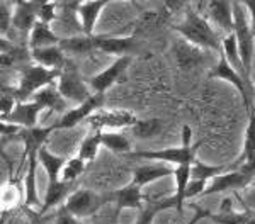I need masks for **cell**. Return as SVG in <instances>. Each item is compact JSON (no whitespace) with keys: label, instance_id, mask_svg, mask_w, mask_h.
<instances>
[{"label":"cell","instance_id":"obj_1","mask_svg":"<svg viewBox=\"0 0 255 224\" xmlns=\"http://www.w3.org/2000/svg\"><path fill=\"white\" fill-rule=\"evenodd\" d=\"M177 32L182 36L187 43L194 44L201 50L221 51V41L223 38L218 36L211 22L201 14L199 10H187L186 19L175 27Z\"/></svg>","mask_w":255,"mask_h":224},{"label":"cell","instance_id":"obj_2","mask_svg":"<svg viewBox=\"0 0 255 224\" xmlns=\"http://www.w3.org/2000/svg\"><path fill=\"white\" fill-rule=\"evenodd\" d=\"M61 72L58 70H49V68L39 67V65H32L27 67L22 73L20 85L15 90L19 102H27L29 97H34L39 90H43L48 85H53V81L60 78Z\"/></svg>","mask_w":255,"mask_h":224},{"label":"cell","instance_id":"obj_3","mask_svg":"<svg viewBox=\"0 0 255 224\" xmlns=\"http://www.w3.org/2000/svg\"><path fill=\"white\" fill-rule=\"evenodd\" d=\"M233 22H235V38L238 44V51L242 56V63H244L245 73L250 78V72H252V60H254V32L252 26L247 22V15L244 10V3L233 2Z\"/></svg>","mask_w":255,"mask_h":224},{"label":"cell","instance_id":"obj_4","mask_svg":"<svg viewBox=\"0 0 255 224\" xmlns=\"http://www.w3.org/2000/svg\"><path fill=\"white\" fill-rule=\"evenodd\" d=\"M109 199H114V194L97 195V194H94L92 190L79 189L68 195L63 209L72 216H75L77 219L90 218V216L96 214L106 202H109Z\"/></svg>","mask_w":255,"mask_h":224},{"label":"cell","instance_id":"obj_5","mask_svg":"<svg viewBox=\"0 0 255 224\" xmlns=\"http://www.w3.org/2000/svg\"><path fill=\"white\" fill-rule=\"evenodd\" d=\"M203 145V141L196 143L192 146H180V148H167V149H158V151H136L129 153L128 156L131 158H139V160H155V161H163V163H172V165H187V163L196 161V153L199 149V146Z\"/></svg>","mask_w":255,"mask_h":224},{"label":"cell","instance_id":"obj_6","mask_svg":"<svg viewBox=\"0 0 255 224\" xmlns=\"http://www.w3.org/2000/svg\"><path fill=\"white\" fill-rule=\"evenodd\" d=\"M254 182H255L254 175L245 172L242 166H238L237 170H232V166H230L228 172L218 175L216 178H213V180L208 183V187H206V190H204L203 195L220 194V192H226V190L238 192V190L250 187Z\"/></svg>","mask_w":255,"mask_h":224},{"label":"cell","instance_id":"obj_7","mask_svg":"<svg viewBox=\"0 0 255 224\" xmlns=\"http://www.w3.org/2000/svg\"><path fill=\"white\" fill-rule=\"evenodd\" d=\"M58 90L65 97V100H72L79 105L94 95V92H89V83H85L80 78L73 67H67L65 70H61L58 78Z\"/></svg>","mask_w":255,"mask_h":224},{"label":"cell","instance_id":"obj_8","mask_svg":"<svg viewBox=\"0 0 255 224\" xmlns=\"http://www.w3.org/2000/svg\"><path fill=\"white\" fill-rule=\"evenodd\" d=\"M209 76L211 78H223V80H228L230 83H233L237 87V90L240 92L242 99H244V104L245 107H252L254 104V88H252V83H247V81L242 78L238 73L233 70V67L228 63L226 60L225 53L220 51V61L215 65L211 72H209Z\"/></svg>","mask_w":255,"mask_h":224},{"label":"cell","instance_id":"obj_9","mask_svg":"<svg viewBox=\"0 0 255 224\" xmlns=\"http://www.w3.org/2000/svg\"><path fill=\"white\" fill-rule=\"evenodd\" d=\"M139 119L129 111H97L89 117L87 122L94 131H102L104 129H125L133 128Z\"/></svg>","mask_w":255,"mask_h":224},{"label":"cell","instance_id":"obj_10","mask_svg":"<svg viewBox=\"0 0 255 224\" xmlns=\"http://www.w3.org/2000/svg\"><path fill=\"white\" fill-rule=\"evenodd\" d=\"M203 10L201 14L206 17L209 22L216 24L225 36L233 34L235 31V22H233V3L232 2H199Z\"/></svg>","mask_w":255,"mask_h":224},{"label":"cell","instance_id":"obj_11","mask_svg":"<svg viewBox=\"0 0 255 224\" xmlns=\"http://www.w3.org/2000/svg\"><path fill=\"white\" fill-rule=\"evenodd\" d=\"M102 102H104V95H102V93H94V95L90 97L89 100H85L84 104L77 105L75 109H70L68 112H65L53 128L70 129L82 121H87L94 112H97V109L102 105Z\"/></svg>","mask_w":255,"mask_h":224},{"label":"cell","instance_id":"obj_12","mask_svg":"<svg viewBox=\"0 0 255 224\" xmlns=\"http://www.w3.org/2000/svg\"><path fill=\"white\" fill-rule=\"evenodd\" d=\"M129 61H131V58L128 55L121 56V58H118L113 65H109V67L106 68L104 72H101L99 75L92 76V78L87 81L89 87L92 88L94 93H102V95H104V92L108 90L111 85H113L114 81H116L119 76L123 75V72H125L126 68H128Z\"/></svg>","mask_w":255,"mask_h":224},{"label":"cell","instance_id":"obj_13","mask_svg":"<svg viewBox=\"0 0 255 224\" xmlns=\"http://www.w3.org/2000/svg\"><path fill=\"white\" fill-rule=\"evenodd\" d=\"M39 149H26V170L22 175L24 183V202L29 207H36L38 201V189H36V165H38Z\"/></svg>","mask_w":255,"mask_h":224},{"label":"cell","instance_id":"obj_14","mask_svg":"<svg viewBox=\"0 0 255 224\" xmlns=\"http://www.w3.org/2000/svg\"><path fill=\"white\" fill-rule=\"evenodd\" d=\"M43 111H44L43 105L34 100L19 102L17 107L14 109V112L10 114V117L7 121L19 126V128H22V129H32L38 124V117Z\"/></svg>","mask_w":255,"mask_h":224},{"label":"cell","instance_id":"obj_15","mask_svg":"<svg viewBox=\"0 0 255 224\" xmlns=\"http://www.w3.org/2000/svg\"><path fill=\"white\" fill-rule=\"evenodd\" d=\"M31 58L39 65V67L49 68V70H65L68 67L65 51L60 46L44 48V50H31Z\"/></svg>","mask_w":255,"mask_h":224},{"label":"cell","instance_id":"obj_16","mask_svg":"<svg viewBox=\"0 0 255 224\" xmlns=\"http://www.w3.org/2000/svg\"><path fill=\"white\" fill-rule=\"evenodd\" d=\"M134 46V41L131 38H113V36H94V48L108 55L126 56L125 53L131 51Z\"/></svg>","mask_w":255,"mask_h":224},{"label":"cell","instance_id":"obj_17","mask_svg":"<svg viewBox=\"0 0 255 224\" xmlns=\"http://www.w3.org/2000/svg\"><path fill=\"white\" fill-rule=\"evenodd\" d=\"M143 194L141 187L131 182L128 187H123L114 192V201L118 204V211L121 209H139L143 211Z\"/></svg>","mask_w":255,"mask_h":224},{"label":"cell","instance_id":"obj_18","mask_svg":"<svg viewBox=\"0 0 255 224\" xmlns=\"http://www.w3.org/2000/svg\"><path fill=\"white\" fill-rule=\"evenodd\" d=\"M175 172V166H168V165H145V166H138L134 170L133 175V183H136L138 187H143L150 182H155L158 178L163 177H170Z\"/></svg>","mask_w":255,"mask_h":224},{"label":"cell","instance_id":"obj_19","mask_svg":"<svg viewBox=\"0 0 255 224\" xmlns=\"http://www.w3.org/2000/svg\"><path fill=\"white\" fill-rule=\"evenodd\" d=\"M60 41L56 38V34L49 29V24L44 22H36L34 27L31 31L29 36V48L31 50H44V48H53L60 46Z\"/></svg>","mask_w":255,"mask_h":224},{"label":"cell","instance_id":"obj_20","mask_svg":"<svg viewBox=\"0 0 255 224\" xmlns=\"http://www.w3.org/2000/svg\"><path fill=\"white\" fill-rule=\"evenodd\" d=\"M106 2L104 0H97V2H80L77 15H79V22L82 24V29L84 34L92 36L94 26H96V20L101 14V10L104 9Z\"/></svg>","mask_w":255,"mask_h":224},{"label":"cell","instance_id":"obj_21","mask_svg":"<svg viewBox=\"0 0 255 224\" xmlns=\"http://www.w3.org/2000/svg\"><path fill=\"white\" fill-rule=\"evenodd\" d=\"M38 5L39 3L29 2H17L14 10V26L20 31H32L34 24L38 22Z\"/></svg>","mask_w":255,"mask_h":224},{"label":"cell","instance_id":"obj_22","mask_svg":"<svg viewBox=\"0 0 255 224\" xmlns=\"http://www.w3.org/2000/svg\"><path fill=\"white\" fill-rule=\"evenodd\" d=\"M221 51L225 53L226 60L228 63L233 67L238 75L244 78L247 83H250V78L249 75L245 73V68H244V63H242V56H240V51H238V44H237V38H235V32L233 34H228L225 36L223 41H221Z\"/></svg>","mask_w":255,"mask_h":224},{"label":"cell","instance_id":"obj_23","mask_svg":"<svg viewBox=\"0 0 255 224\" xmlns=\"http://www.w3.org/2000/svg\"><path fill=\"white\" fill-rule=\"evenodd\" d=\"M206 60V55L201 48L194 46L191 43H180L177 46V63L180 65L186 70H191V68H196L199 65L204 63Z\"/></svg>","mask_w":255,"mask_h":224},{"label":"cell","instance_id":"obj_24","mask_svg":"<svg viewBox=\"0 0 255 224\" xmlns=\"http://www.w3.org/2000/svg\"><path fill=\"white\" fill-rule=\"evenodd\" d=\"M38 160H39L41 165H43L44 172L48 173L49 183L58 182L60 177H61V170H63L67 160L61 158V156H56V154H51L46 148H44V146L38 151Z\"/></svg>","mask_w":255,"mask_h":224},{"label":"cell","instance_id":"obj_25","mask_svg":"<svg viewBox=\"0 0 255 224\" xmlns=\"http://www.w3.org/2000/svg\"><path fill=\"white\" fill-rule=\"evenodd\" d=\"M32 100L43 105L44 109L51 111H63L65 109V97L58 90V85H48L43 90H39L32 97Z\"/></svg>","mask_w":255,"mask_h":224},{"label":"cell","instance_id":"obj_26","mask_svg":"<svg viewBox=\"0 0 255 224\" xmlns=\"http://www.w3.org/2000/svg\"><path fill=\"white\" fill-rule=\"evenodd\" d=\"M70 185H72V183L63 182V180L49 183L46 195H44V202H43V206H41V214L48 213L49 209L58 206V204L70 194Z\"/></svg>","mask_w":255,"mask_h":224},{"label":"cell","instance_id":"obj_27","mask_svg":"<svg viewBox=\"0 0 255 224\" xmlns=\"http://www.w3.org/2000/svg\"><path fill=\"white\" fill-rule=\"evenodd\" d=\"M191 170H192L191 163L175 166V172H174L175 183H177L175 199H177V204H179V207H177L179 213H182V206H184V201H186V190L189 187V182H191Z\"/></svg>","mask_w":255,"mask_h":224},{"label":"cell","instance_id":"obj_28","mask_svg":"<svg viewBox=\"0 0 255 224\" xmlns=\"http://www.w3.org/2000/svg\"><path fill=\"white\" fill-rule=\"evenodd\" d=\"M60 48L63 51L73 53V55H85V53L96 50V48H94V36H87V34L61 39Z\"/></svg>","mask_w":255,"mask_h":224},{"label":"cell","instance_id":"obj_29","mask_svg":"<svg viewBox=\"0 0 255 224\" xmlns=\"http://www.w3.org/2000/svg\"><path fill=\"white\" fill-rule=\"evenodd\" d=\"M230 170V165H204L199 160H196L192 163V170H191V178L192 180H201V182H211L213 178H216L218 175L225 173Z\"/></svg>","mask_w":255,"mask_h":224},{"label":"cell","instance_id":"obj_30","mask_svg":"<svg viewBox=\"0 0 255 224\" xmlns=\"http://www.w3.org/2000/svg\"><path fill=\"white\" fill-rule=\"evenodd\" d=\"M101 146H102V131L90 133L89 136L80 143L77 156L82 158L85 163L94 161V160H96V156L99 153V148H101Z\"/></svg>","mask_w":255,"mask_h":224},{"label":"cell","instance_id":"obj_31","mask_svg":"<svg viewBox=\"0 0 255 224\" xmlns=\"http://www.w3.org/2000/svg\"><path fill=\"white\" fill-rule=\"evenodd\" d=\"M247 111H249V126H247L244 153H242V156L238 158L240 163L255 160V105L249 107Z\"/></svg>","mask_w":255,"mask_h":224},{"label":"cell","instance_id":"obj_32","mask_svg":"<svg viewBox=\"0 0 255 224\" xmlns=\"http://www.w3.org/2000/svg\"><path fill=\"white\" fill-rule=\"evenodd\" d=\"M170 207H175V209L179 207L175 195H174V197H168V199H162V201H153L151 204H148L146 209H143L141 218L138 219V223H136V224H151V221H153V218L160 213V211L170 209Z\"/></svg>","mask_w":255,"mask_h":224},{"label":"cell","instance_id":"obj_33","mask_svg":"<svg viewBox=\"0 0 255 224\" xmlns=\"http://www.w3.org/2000/svg\"><path fill=\"white\" fill-rule=\"evenodd\" d=\"M102 146L111 149L114 153H123V154H129L131 145L129 140L121 133H102Z\"/></svg>","mask_w":255,"mask_h":224},{"label":"cell","instance_id":"obj_34","mask_svg":"<svg viewBox=\"0 0 255 224\" xmlns=\"http://www.w3.org/2000/svg\"><path fill=\"white\" fill-rule=\"evenodd\" d=\"M160 129H162V124H160L158 119H146V121L139 119L131 128V131H133V136L136 140H150V138L157 136Z\"/></svg>","mask_w":255,"mask_h":224},{"label":"cell","instance_id":"obj_35","mask_svg":"<svg viewBox=\"0 0 255 224\" xmlns=\"http://www.w3.org/2000/svg\"><path fill=\"white\" fill-rule=\"evenodd\" d=\"M85 168H87V163L82 160V158H79V156L70 158V160L65 163L63 170H61L60 180L68 182V183H73V182L77 180V178L80 177V175H84Z\"/></svg>","mask_w":255,"mask_h":224},{"label":"cell","instance_id":"obj_36","mask_svg":"<svg viewBox=\"0 0 255 224\" xmlns=\"http://www.w3.org/2000/svg\"><path fill=\"white\" fill-rule=\"evenodd\" d=\"M252 216L254 214H250V211H244V213H235V211L220 213L218 211V214H211L209 219L216 224H247Z\"/></svg>","mask_w":255,"mask_h":224},{"label":"cell","instance_id":"obj_37","mask_svg":"<svg viewBox=\"0 0 255 224\" xmlns=\"http://www.w3.org/2000/svg\"><path fill=\"white\" fill-rule=\"evenodd\" d=\"M60 3L55 2H43L38 5V20L39 22L49 24L56 19V9H58Z\"/></svg>","mask_w":255,"mask_h":224},{"label":"cell","instance_id":"obj_38","mask_svg":"<svg viewBox=\"0 0 255 224\" xmlns=\"http://www.w3.org/2000/svg\"><path fill=\"white\" fill-rule=\"evenodd\" d=\"M56 224H80V223L75 216L67 213L65 209H60L58 216H56Z\"/></svg>","mask_w":255,"mask_h":224},{"label":"cell","instance_id":"obj_39","mask_svg":"<svg viewBox=\"0 0 255 224\" xmlns=\"http://www.w3.org/2000/svg\"><path fill=\"white\" fill-rule=\"evenodd\" d=\"M191 207L194 209V216H192V219L187 224H197L201 219L209 218V216H211V213H209L208 209H203V207H199V206H191Z\"/></svg>","mask_w":255,"mask_h":224},{"label":"cell","instance_id":"obj_40","mask_svg":"<svg viewBox=\"0 0 255 224\" xmlns=\"http://www.w3.org/2000/svg\"><path fill=\"white\" fill-rule=\"evenodd\" d=\"M182 146H192V128L189 124L182 128Z\"/></svg>","mask_w":255,"mask_h":224},{"label":"cell","instance_id":"obj_41","mask_svg":"<svg viewBox=\"0 0 255 224\" xmlns=\"http://www.w3.org/2000/svg\"><path fill=\"white\" fill-rule=\"evenodd\" d=\"M244 7L249 9L250 15H252V20H250V26H252V32L255 36V0H249V2H244Z\"/></svg>","mask_w":255,"mask_h":224},{"label":"cell","instance_id":"obj_42","mask_svg":"<svg viewBox=\"0 0 255 224\" xmlns=\"http://www.w3.org/2000/svg\"><path fill=\"white\" fill-rule=\"evenodd\" d=\"M230 211H233V201L230 197H226L220 206V213H230Z\"/></svg>","mask_w":255,"mask_h":224},{"label":"cell","instance_id":"obj_43","mask_svg":"<svg viewBox=\"0 0 255 224\" xmlns=\"http://www.w3.org/2000/svg\"><path fill=\"white\" fill-rule=\"evenodd\" d=\"M252 199H254V201H250V204H247V206H244V207H245V211H250V207H255V194L252 195Z\"/></svg>","mask_w":255,"mask_h":224}]
</instances>
